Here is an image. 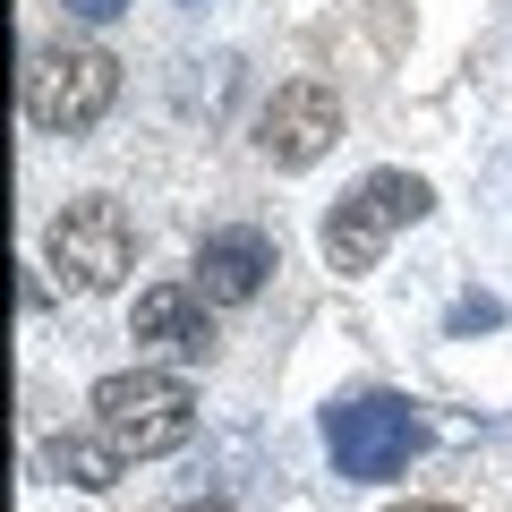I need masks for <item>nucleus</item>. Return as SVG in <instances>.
I'll return each mask as SVG.
<instances>
[{
  "label": "nucleus",
  "instance_id": "5",
  "mask_svg": "<svg viewBox=\"0 0 512 512\" xmlns=\"http://www.w3.org/2000/svg\"><path fill=\"white\" fill-rule=\"evenodd\" d=\"M43 256H52V274L69 291H120L128 265H137V231L111 197H69L43 231Z\"/></svg>",
  "mask_w": 512,
  "mask_h": 512
},
{
  "label": "nucleus",
  "instance_id": "3",
  "mask_svg": "<svg viewBox=\"0 0 512 512\" xmlns=\"http://www.w3.org/2000/svg\"><path fill=\"white\" fill-rule=\"evenodd\" d=\"M111 94H120V60L94 52V43H43L26 60V120L52 128V137L94 128L111 111Z\"/></svg>",
  "mask_w": 512,
  "mask_h": 512
},
{
  "label": "nucleus",
  "instance_id": "1",
  "mask_svg": "<svg viewBox=\"0 0 512 512\" xmlns=\"http://www.w3.org/2000/svg\"><path fill=\"white\" fill-rule=\"evenodd\" d=\"M86 410H94V436L120 461L180 453V444L197 436V393H188V376H171V367H120V376L94 384Z\"/></svg>",
  "mask_w": 512,
  "mask_h": 512
},
{
  "label": "nucleus",
  "instance_id": "13",
  "mask_svg": "<svg viewBox=\"0 0 512 512\" xmlns=\"http://www.w3.org/2000/svg\"><path fill=\"white\" fill-rule=\"evenodd\" d=\"M402 512H453V504H402Z\"/></svg>",
  "mask_w": 512,
  "mask_h": 512
},
{
  "label": "nucleus",
  "instance_id": "2",
  "mask_svg": "<svg viewBox=\"0 0 512 512\" xmlns=\"http://www.w3.org/2000/svg\"><path fill=\"white\" fill-rule=\"evenodd\" d=\"M427 205H436V188H427L419 171H367V180L325 214V265L333 274H367L384 256V239L402 231V222H419Z\"/></svg>",
  "mask_w": 512,
  "mask_h": 512
},
{
  "label": "nucleus",
  "instance_id": "14",
  "mask_svg": "<svg viewBox=\"0 0 512 512\" xmlns=\"http://www.w3.org/2000/svg\"><path fill=\"white\" fill-rule=\"evenodd\" d=\"M188 9H205V0H188Z\"/></svg>",
  "mask_w": 512,
  "mask_h": 512
},
{
  "label": "nucleus",
  "instance_id": "6",
  "mask_svg": "<svg viewBox=\"0 0 512 512\" xmlns=\"http://www.w3.org/2000/svg\"><path fill=\"white\" fill-rule=\"evenodd\" d=\"M333 137H342V103H333V86H316V77L274 86V103L256 111V146H265V163H282V171H308Z\"/></svg>",
  "mask_w": 512,
  "mask_h": 512
},
{
  "label": "nucleus",
  "instance_id": "4",
  "mask_svg": "<svg viewBox=\"0 0 512 512\" xmlns=\"http://www.w3.org/2000/svg\"><path fill=\"white\" fill-rule=\"evenodd\" d=\"M325 453L342 461V478H393L427 453V419L402 393H359L325 410Z\"/></svg>",
  "mask_w": 512,
  "mask_h": 512
},
{
  "label": "nucleus",
  "instance_id": "12",
  "mask_svg": "<svg viewBox=\"0 0 512 512\" xmlns=\"http://www.w3.org/2000/svg\"><path fill=\"white\" fill-rule=\"evenodd\" d=\"M180 512H231V504H222V495H188Z\"/></svg>",
  "mask_w": 512,
  "mask_h": 512
},
{
  "label": "nucleus",
  "instance_id": "11",
  "mask_svg": "<svg viewBox=\"0 0 512 512\" xmlns=\"http://www.w3.org/2000/svg\"><path fill=\"white\" fill-rule=\"evenodd\" d=\"M60 9H69V18H86V26H111L128 0H60Z\"/></svg>",
  "mask_w": 512,
  "mask_h": 512
},
{
  "label": "nucleus",
  "instance_id": "9",
  "mask_svg": "<svg viewBox=\"0 0 512 512\" xmlns=\"http://www.w3.org/2000/svg\"><path fill=\"white\" fill-rule=\"evenodd\" d=\"M43 461H52L69 487H111V478H120V453H111L103 436H52V444H43Z\"/></svg>",
  "mask_w": 512,
  "mask_h": 512
},
{
  "label": "nucleus",
  "instance_id": "8",
  "mask_svg": "<svg viewBox=\"0 0 512 512\" xmlns=\"http://www.w3.org/2000/svg\"><path fill=\"white\" fill-rule=\"evenodd\" d=\"M214 299L197 291V282H154L146 299H137V316H128V333L154 350H171V359H205L214 350Z\"/></svg>",
  "mask_w": 512,
  "mask_h": 512
},
{
  "label": "nucleus",
  "instance_id": "10",
  "mask_svg": "<svg viewBox=\"0 0 512 512\" xmlns=\"http://www.w3.org/2000/svg\"><path fill=\"white\" fill-rule=\"evenodd\" d=\"M487 325H504V299H487V291L453 299V333H487Z\"/></svg>",
  "mask_w": 512,
  "mask_h": 512
},
{
  "label": "nucleus",
  "instance_id": "7",
  "mask_svg": "<svg viewBox=\"0 0 512 512\" xmlns=\"http://www.w3.org/2000/svg\"><path fill=\"white\" fill-rule=\"evenodd\" d=\"M274 265L282 256H274V239L256 231V222H222V231L197 239V291L214 299V308H248Z\"/></svg>",
  "mask_w": 512,
  "mask_h": 512
}]
</instances>
